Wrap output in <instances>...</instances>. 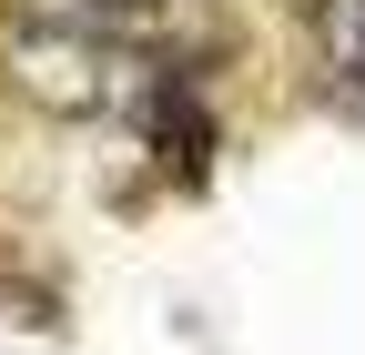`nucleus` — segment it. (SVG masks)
Here are the masks:
<instances>
[{"label": "nucleus", "instance_id": "obj_1", "mask_svg": "<svg viewBox=\"0 0 365 355\" xmlns=\"http://www.w3.org/2000/svg\"><path fill=\"white\" fill-rule=\"evenodd\" d=\"M0 81L31 102V112H61V122H91V112H122L153 92V61L122 51V41H91V31H51V21H11L0 31Z\"/></svg>", "mask_w": 365, "mask_h": 355}]
</instances>
